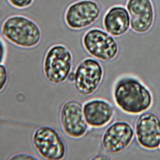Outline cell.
<instances>
[{"instance_id": "9a60e30c", "label": "cell", "mask_w": 160, "mask_h": 160, "mask_svg": "<svg viewBox=\"0 0 160 160\" xmlns=\"http://www.w3.org/2000/svg\"><path fill=\"white\" fill-rule=\"evenodd\" d=\"M8 81V72L4 64H0V92H1Z\"/></svg>"}, {"instance_id": "52a82bcc", "label": "cell", "mask_w": 160, "mask_h": 160, "mask_svg": "<svg viewBox=\"0 0 160 160\" xmlns=\"http://www.w3.org/2000/svg\"><path fill=\"white\" fill-rule=\"evenodd\" d=\"M134 139L132 125L127 121L118 120L106 126L101 137V146L106 152L116 154L129 148Z\"/></svg>"}, {"instance_id": "5bb4252c", "label": "cell", "mask_w": 160, "mask_h": 160, "mask_svg": "<svg viewBox=\"0 0 160 160\" xmlns=\"http://www.w3.org/2000/svg\"><path fill=\"white\" fill-rule=\"evenodd\" d=\"M34 0H8L9 3L18 9H24L30 7Z\"/></svg>"}, {"instance_id": "5b68a950", "label": "cell", "mask_w": 160, "mask_h": 160, "mask_svg": "<svg viewBox=\"0 0 160 160\" xmlns=\"http://www.w3.org/2000/svg\"><path fill=\"white\" fill-rule=\"evenodd\" d=\"M33 146L38 154L46 160H61L66 154V146L59 132L43 125L37 128L32 135Z\"/></svg>"}, {"instance_id": "8fae6325", "label": "cell", "mask_w": 160, "mask_h": 160, "mask_svg": "<svg viewBox=\"0 0 160 160\" xmlns=\"http://www.w3.org/2000/svg\"><path fill=\"white\" fill-rule=\"evenodd\" d=\"M126 8L130 16V29L143 34L151 30L155 23V9L151 0H128Z\"/></svg>"}, {"instance_id": "3957f363", "label": "cell", "mask_w": 160, "mask_h": 160, "mask_svg": "<svg viewBox=\"0 0 160 160\" xmlns=\"http://www.w3.org/2000/svg\"><path fill=\"white\" fill-rule=\"evenodd\" d=\"M73 56L64 44L57 43L46 51L42 61V71L46 79L53 84H61L68 80L72 71Z\"/></svg>"}, {"instance_id": "30bf717a", "label": "cell", "mask_w": 160, "mask_h": 160, "mask_svg": "<svg viewBox=\"0 0 160 160\" xmlns=\"http://www.w3.org/2000/svg\"><path fill=\"white\" fill-rule=\"evenodd\" d=\"M59 121L64 134L72 139L83 138L89 128L84 116L82 104L74 99L66 101L61 105Z\"/></svg>"}, {"instance_id": "e0dca14e", "label": "cell", "mask_w": 160, "mask_h": 160, "mask_svg": "<svg viewBox=\"0 0 160 160\" xmlns=\"http://www.w3.org/2000/svg\"><path fill=\"white\" fill-rule=\"evenodd\" d=\"M7 46L4 39L0 37V64H3L7 56Z\"/></svg>"}, {"instance_id": "ac0fdd59", "label": "cell", "mask_w": 160, "mask_h": 160, "mask_svg": "<svg viewBox=\"0 0 160 160\" xmlns=\"http://www.w3.org/2000/svg\"><path fill=\"white\" fill-rule=\"evenodd\" d=\"M92 159H109L108 157L105 156L103 154H100V155H97V156H95L92 158Z\"/></svg>"}, {"instance_id": "7a4b0ae2", "label": "cell", "mask_w": 160, "mask_h": 160, "mask_svg": "<svg viewBox=\"0 0 160 160\" xmlns=\"http://www.w3.org/2000/svg\"><path fill=\"white\" fill-rule=\"evenodd\" d=\"M2 36L13 45L24 49L37 46L42 39L39 25L31 18L22 14L7 18L1 28Z\"/></svg>"}, {"instance_id": "8992f818", "label": "cell", "mask_w": 160, "mask_h": 160, "mask_svg": "<svg viewBox=\"0 0 160 160\" xmlns=\"http://www.w3.org/2000/svg\"><path fill=\"white\" fill-rule=\"evenodd\" d=\"M74 86L81 95L90 96L99 88L104 77V69L100 61L92 57L82 59L74 71Z\"/></svg>"}, {"instance_id": "d6986e66", "label": "cell", "mask_w": 160, "mask_h": 160, "mask_svg": "<svg viewBox=\"0 0 160 160\" xmlns=\"http://www.w3.org/2000/svg\"><path fill=\"white\" fill-rule=\"evenodd\" d=\"M159 151H160V146H159Z\"/></svg>"}, {"instance_id": "4fadbf2b", "label": "cell", "mask_w": 160, "mask_h": 160, "mask_svg": "<svg viewBox=\"0 0 160 160\" xmlns=\"http://www.w3.org/2000/svg\"><path fill=\"white\" fill-rule=\"evenodd\" d=\"M102 24L103 29L114 38L126 34L130 29V16L122 5L110 7L103 15Z\"/></svg>"}, {"instance_id": "6da1fadb", "label": "cell", "mask_w": 160, "mask_h": 160, "mask_svg": "<svg viewBox=\"0 0 160 160\" xmlns=\"http://www.w3.org/2000/svg\"><path fill=\"white\" fill-rule=\"evenodd\" d=\"M111 94L114 105L129 116H138L149 111L154 104L151 90L138 77L130 74L116 78Z\"/></svg>"}, {"instance_id": "9c48e42d", "label": "cell", "mask_w": 160, "mask_h": 160, "mask_svg": "<svg viewBox=\"0 0 160 160\" xmlns=\"http://www.w3.org/2000/svg\"><path fill=\"white\" fill-rule=\"evenodd\" d=\"M138 144L146 151H155L160 146V118L148 111L138 116L134 126Z\"/></svg>"}, {"instance_id": "7c38bea8", "label": "cell", "mask_w": 160, "mask_h": 160, "mask_svg": "<svg viewBox=\"0 0 160 160\" xmlns=\"http://www.w3.org/2000/svg\"><path fill=\"white\" fill-rule=\"evenodd\" d=\"M85 120L91 128L101 129L112 122L116 110L114 106L107 99L93 98L82 104Z\"/></svg>"}, {"instance_id": "277c9868", "label": "cell", "mask_w": 160, "mask_h": 160, "mask_svg": "<svg viewBox=\"0 0 160 160\" xmlns=\"http://www.w3.org/2000/svg\"><path fill=\"white\" fill-rule=\"evenodd\" d=\"M82 44L89 55L105 62L115 59L120 51L114 37L104 29L97 27L91 28L84 32L82 37Z\"/></svg>"}, {"instance_id": "2e32d148", "label": "cell", "mask_w": 160, "mask_h": 160, "mask_svg": "<svg viewBox=\"0 0 160 160\" xmlns=\"http://www.w3.org/2000/svg\"><path fill=\"white\" fill-rule=\"evenodd\" d=\"M9 159H39V158L32 154L25 152H19L11 156Z\"/></svg>"}, {"instance_id": "ba28073f", "label": "cell", "mask_w": 160, "mask_h": 160, "mask_svg": "<svg viewBox=\"0 0 160 160\" xmlns=\"http://www.w3.org/2000/svg\"><path fill=\"white\" fill-rule=\"evenodd\" d=\"M101 15V8L96 1L78 0L70 4L66 8L64 19L69 29L78 31L92 26Z\"/></svg>"}]
</instances>
